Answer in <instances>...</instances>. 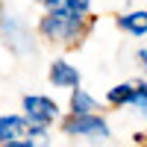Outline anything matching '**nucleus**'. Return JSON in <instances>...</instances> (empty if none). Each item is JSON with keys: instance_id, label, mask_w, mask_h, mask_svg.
<instances>
[{"instance_id": "9", "label": "nucleus", "mask_w": 147, "mask_h": 147, "mask_svg": "<svg viewBox=\"0 0 147 147\" xmlns=\"http://www.w3.org/2000/svg\"><path fill=\"white\" fill-rule=\"evenodd\" d=\"M129 103L136 109H141V112H147V85H136V94H132Z\"/></svg>"}, {"instance_id": "12", "label": "nucleus", "mask_w": 147, "mask_h": 147, "mask_svg": "<svg viewBox=\"0 0 147 147\" xmlns=\"http://www.w3.org/2000/svg\"><path fill=\"white\" fill-rule=\"evenodd\" d=\"M38 3H47V6H53V9H56L59 3H62V0H38Z\"/></svg>"}, {"instance_id": "8", "label": "nucleus", "mask_w": 147, "mask_h": 147, "mask_svg": "<svg viewBox=\"0 0 147 147\" xmlns=\"http://www.w3.org/2000/svg\"><path fill=\"white\" fill-rule=\"evenodd\" d=\"M132 94H136V85H115V88L109 91L106 100L112 103V106H121V103H129Z\"/></svg>"}, {"instance_id": "11", "label": "nucleus", "mask_w": 147, "mask_h": 147, "mask_svg": "<svg viewBox=\"0 0 147 147\" xmlns=\"http://www.w3.org/2000/svg\"><path fill=\"white\" fill-rule=\"evenodd\" d=\"M3 147H35L32 138H21V141H12V144H3Z\"/></svg>"}, {"instance_id": "13", "label": "nucleus", "mask_w": 147, "mask_h": 147, "mask_svg": "<svg viewBox=\"0 0 147 147\" xmlns=\"http://www.w3.org/2000/svg\"><path fill=\"white\" fill-rule=\"evenodd\" d=\"M138 59H141V62H144V68H147V50H141V53H138Z\"/></svg>"}, {"instance_id": "1", "label": "nucleus", "mask_w": 147, "mask_h": 147, "mask_svg": "<svg viewBox=\"0 0 147 147\" xmlns=\"http://www.w3.org/2000/svg\"><path fill=\"white\" fill-rule=\"evenodd\" d=\"M80 24H82V18L65 6V9H53L50 15L41 21V32L50 35V38H74L77 30H80Z\"/></svg>"}, {"instance_id": "5", "label": "nucleus", "mask_w": 147, "mask_h": 147, "mask_svg": "<svg viewBox=\"0 0 147 147\" xmlns=\"http://www.w3.org/2000/svg\"><path fill=\"white\" fill-rule=\"evenodd\" d=\"M50 80H53V85L71 88V85H80V74H77V68H71L68 62H53L50 65Z\"/></svg>"}, {"instance_id": "6", "label": "nucleus", "mask_w": 147, "mask_h": 147, "mask_svg": "<svg viewBox=\"0 0 147 147\" xmlns=\"http://www.w3.org/2000/svg\"><path fill=\"white\" fill-rule=\"evenodd\" d=\"M71 109H74V115H94L97 103H94V97H88L82 88H77L71 94Z\"/></svg>"}, {"instance_id": "7", "label": "nucleus", "mask_w": 147, "mask_h": 147, "mask_svg": "<svg viewBox=\"0 0 147 147\" xmlns=\"http://www.w3.org/2000/svg\"><path fill=\"white\" fill-rule=\"evenodd\" d=\"M118 24H121L127 32L141 35V32H147V12H132V15H124Z\"/></svg>"}, {"instance_id": "2", "label": "nucleus", "mask_w": 147, "mask_h": 147, "mask_svg": "<svg viewBox=\"0 0 147 147\" xmlns=\"http://www.w3.org/2000/svg\"><path fill=\"white\" fill-rule=\"evenodd\" d=\"M62 129H65V136H88V138H106L109 136L106 121L97 115H71L62 124Z\"/></svg>"}, {"instance_id": "3", "label": "nucleus", "mask_w": 147, "mask_h": 147, "mask_svg": "<svg viewBox=\"0 0 147 147\" xmlns=\"http://www.w3.org/2000/svg\"><path fill=\"white\" fill-rule=\"evenodd\" d=\"M24 112H27V121L30 127H47L50 121L56 118V103L47 100V97H38V94H30L24 97Z\"/></svg>"}, {"instance_id": "4", "label": "nucleus", "mask_w": 147, "mask_h": 147, "mask_svg": "<svg viewBox=\"0 0 147 147\" xmlns=\"http://www.w3.org/2000/svg\"><path fill=\"white\" fill-rule=\"evenodd\" d=\"M21 136H27V118H18V115L0 118V144L21 141Z\"/></svg>"}, {"instance_id": "10", "label": "nucleus", "mask_w": 147, "mask_h": 147, "mask_svg": "<svg viewBox=\"0 0 147 147\" xmlns=\"http://www.w3.org/2000/svg\"><path fill=\"white\" fill-rule=\"evenodd\" d=\"M65 6L71 12H77V15H82V12L88 9V0H65Z\"/></svg>"}]
</instances>
